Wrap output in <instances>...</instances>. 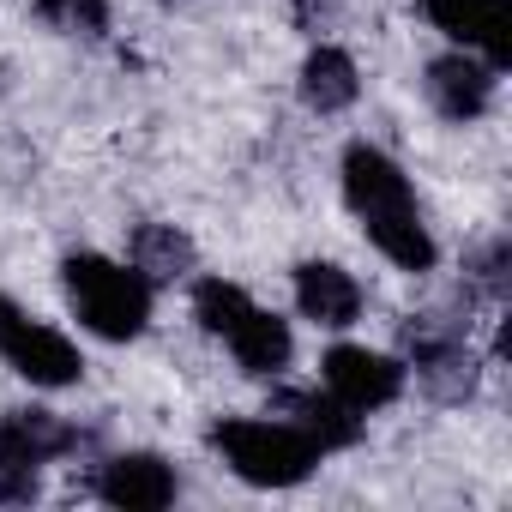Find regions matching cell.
<instances>
[{
    "label": "cell",
    "instance_id": "2",
    "mask_svg": "<svg viewBox=\"0 0 512 512\" xmlns=\"http://www.w3.org/2000/svg\"><path fill=\"white\" fill-rule=\"evenodd\" d=\"M211 440H217V452L229 458V470L241 482H260V488H290V482H302L326 458L296 422H260V416L217 422Z\"/></svg>",
    "mask_w": 512,
    "mask_h": 512
},
{
    "label": "cell",
    "instance_id": "1",
    "mask_svg": "<svg viewBox=\"0 0 512 512\" xmlns=\"http://www.w3.org/2000/svg\"><path fill=\"white\" fill-rule=\"evenodd\" d=\"M61 284L97 338H139L151 320V284L133 266L103 260V253H73L61 266Z\"/></svg>",
    "mask_w": 512,
    "mask_h": 512
},
{
    "label": "cell",
    "instance_id": "20",
    "mask_svg": "<svg viewBox=\"0 0 512 512\" xmlns=\"http://www.w3.org/2000/svg\"><path fill=\"white\" fill-rule=\"evenodd\" d=\"M470 284H476L482 296H500V290H506V241H488L476 260H470Z\"/></svg>",
    "mask_w": 512,
    "mask_h": 512
},
{
    "label": "cell",
    "instance_id": "22",
    "mask_svg": "<svg viewBox=\"0 0 512 512\" xmlns=\"http://www.w3.org/2000/svg\"><path fill=\"white\" fill-rule=\"evenodd\" d=\"M19 326H25V314H19V302H13V296H0V344H7V338H13Z\"/></svg>",
    "mask_w": 512,
    "mask_h": 512
},
{
    "label": "cell",
    "instance_id": "10",
    "mask_svg": "<svg viewBox=\"0 0 512 512\" xmlns=\"http://www.w3.org/2000/svg\"><path fill=\"white\" fill-rule=\"evenodd\" d=\"M296 308L314 326H350L362 314V290H356V278L344 266L308 260V266H296Z\"/></svg>",
    "mask_w": 512,
    "mask_h": 512
},
{
    "label": "cell",
    "instance_id": "9",
    "mask_svg": "<svg viewBox=\"0 0 512 512\" xmlns=\"http://www.w3.org/2000/svg\"><path fill=\"white\" fill-rule=\"evenodd\" d=\"M0 356L13 362V374H25L31 386H73L79 380V350L55 332V326H37V320H25L7 344H0Z\"/></svg>",
    "mask_w": 512,
    "mask_h": 512
},
{
    "label": "cell",
    "instance_id": "14",
    "mask_svg": "<svg viewBox=\"0 0 512 512\" xmlns=\"http://www.w3.org/2000/svg\"><path fill=\"white\" fill-rule=\"evenodd\" d=\"M127 253H133V272L145 284H175V278L193 272V241L175 223H139L133 241H127Z\"/></svg>",
    "mask_w": 512,
    "mask_h": 512
},
{
    "label": "cell",
    "instance_id": "23",
    "mask_svg": "<svg viewBox=\"0 0 512 512\" xmlns=\"http://www.w3.org/2000/svg\"><path fill=\"white\" fill-rule=\"evenodd\" d=\"M163 7H175V0H163Z\"/></svg>",
    "mask_w": 512,
    "mask_h": 512
},
{
    "label": "cell",
    "instance_id": "7",
    "mask_svg": "<svg viewBox=\"0 0 512 512\" xmlns=\"http://www.w3.org/2000/svg\"><path fill=\"white\" fill-rule=\"evenodd\" d=\"M97 494L109 506H121V512H163L175 500V470L157 452H121V458L103 464Z\"/></svg>",
    "mask_w": 512,
    "mask_h": 512
},
{
    "label": "cell",
    "instance_id": "4",
    "mask_svg": "<svg viewBox=\"0 0 512 512\" xmlns=\"http://www.w3.org/2000/svg\"><path fill=\"white\" fill-rule=\"evenodd\" d=\"M326 392L338 404H350V410H386L404 392V362L356 350V344H338L326 356Z\"/></svg>",
    "mask_w": 512,
    "mask_h": 512
},
{
    "label": "cell",
    "instance_id": "6",
    "mask_svg": "<svg viewBox=\"0 0 512 512\" xmlns=\"http://www.w3.org/2000/svg\"><path fill=\"white\" fill-rule=\"evenodd\" d=\"M344 199L362 211V223L368 217H392V211H416V193H410L404 169L386 151H374V145H350L344 151Z\"/></svg>",
    "mask_w": 512,
    "mask_h": 512
},
{
    "label": "cell",
    "instance_id": "13",
    "mask_svg": "<svg viewBox=\"0 0 512 512\" xmlns=\"http://www.w3.org/2000/svg\"><path fill=\"white\" fill-rule=\"evenodd\" d=\"M229 350H235V362L247 368V374H278L284 362H290V326L278 320V314H266V308H247L235 326H229V338H223Z\"/></svg>",
    "mask_w": 512,
    "mask_h": 512
},
{
    "label": "cell",
    "instance_id": "19",
    "mask_svg": "<svg viewBox=\"0 0 512 512\" xmlns=\"http://www.w3.org/2000/svg\"><path fill=\"white\" fill-rule=\"evenodd\" d=\"M37 500V464L0 452V506H31Z\"/></svg>",
    "mask_w": 512,
    "mask_h": 512
},
{
    "label": "cell",
    "instance_id": "21",
    "mask_svg": "<svg viewBox=\"0 0 512 512\" xmlns=\"http://www.w3.org/2000/svg\"><path fill=\"white\" fill-rule=\"evenodd\" d=\"M338 19V0H296V25L302 31H326Z\"/></svg>",
    "mask_w": 512,
    "mask_h": 512
},
{
    "label": "cell",
    "instance_id": "15",
    "mask_svg": "<svg viewBox=\"0 0 512 512\" xmlns=\"http://www.w3.org/2000/svg\"><path fill=\"white\" fill-rule=\"evenodd\" d=\"M356 91H362V79H356V61H350L344 49L320 43V49L302 61V97H308V109L338 115V109L356 103Z\"/></svg>",
    "mask_w": 512,
    "mask_h": 512
},
{
    "label": "cell",
    "instance_id": "11",
    "mask_svg": "<svg viewBox=\"0 0 512 512\" xmlns=\"http://www.w3.org/2000/svg\"><path fill=\"white\" fill-rule=\"evenodd\" d=\"M79 446V428L61 422L55 410H7L0 416V452L7 458H25V464H49L61 452Z\"/></svg>",
    "mask_w": 512,
    "mask_h": 512
},
{
    "label": "cell",
    "instance_id": "17",
    "mask_svg": "<svg viewBox=\"0 0 512 512\" xmlns=\"http://www.w3.org/2000/svg\"><path fill=\"white\" fill-rule=\"evenodd\" d=\"M247 308H253L247 290H235V284H223V278H205V284L193 290V320H199L211 338H229V326H235Z\"/></svg>",
    "mask_w": 512,
    "mask_h": 512
},
{
    "label": "cell",
    "instance_id": "8",
    "mask_svg": "<svg viewBox=\"0 0 512 512\" xmlns=\"http://www.w3.org/2000/svg\"><path fill=\"white\" fill-rule=\"evenodd\" d=\"M494 79L500 73L476 55H440V61H428V103L446 121H476L494 103Z\"/></svg>",
    "mask_w": 512,
    "mask_h": 512
},
{
    "label": "cell",
    "instance_id": "12",
    "mask_svg": "<svg viewBox=\"0 0 512 512\" xmlns=\"http://www.w3.org/2000/svg\"><path fill=\"white\" fill-rule=\"evenodd\" d=\"M278 410H290V422L320 446V452H338V446H356L362 440V410L338 404L332 392H278Z\"/></svg>",
    "mask_w": 512,
    "mask_h": 512
},
{
    "label": "cell",
    "instance_id": "16",
    "mask_svg": "<svg viewBox=\"0 0 512 512\" xmlns=\"http://www.w3.org/2000/svg\"><path fill=\"white\" fill-rule=\"evenodd\" d=\"M368 241L386 253L398 272H428V266H434V235L422 229V217H416V211L368 217Z\"/></svg>",
    "mask_w": 512,
    "mask_h": 512
},
{
    "label": "cell",
    "instance_id": "5",
    "mask_svg": "<svg viewBox=\"0 0 512 512\" xmlns=\"http://www.w3.org/2000/svg\"><path fill=\"white\" fill-rule=\"evenodd\" d=\"M428 19L458 37L464 49H482V61L500 73L512 61V7L506 0H428Z\"/></svg>",
    "mask_w": 512,
    "mask_h": 512
},
{
    "label": "cell",
    "instance_id": "3",
    "mask_svg": "<svg viewBox=\"0 0 512 512\" xmlns=\"http://www.w3.org/2000/svg\"><path fill=\"white\" fill-rule=\"evenodd\" d=\"M404 350H410V362H416V380H422L434 398H446V404L470 398L476 368H470V350H464V326H458V320H446V314H410Z\"/></svg>",
    "mask_w": 512,
    "mask_h": 512
},
{
    "label": "cell",
    "instance_id": "18",
    "mask_svg": "<svg viewBox=\"0 0 512 512\" xmlns=\"http://www.w3.org/2000/svg\"><path fill=\"white\" fill-rule=\"evenodd\" d=\"M31 7L67 37H103L109 31V0H31Z\"/></svg>",
    "mask_w": 512,
    "mask_h": 512
}]
</instances>
